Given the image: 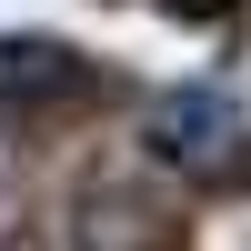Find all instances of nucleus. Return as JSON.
Masks as SVG:
<instances>
[{
    "instance_id": "nucleus-3",
    "label": "nucleus",
    "mask_w": 251,
    "mask_h": 251,
    "mask_svg": "<svg viewBox=\"0 0 251 251\" xmlns=\"http://www.w3.org/2000/svg\"><path fill=\"white\" fill-rule=\"evenodd\" d=\"M171 10H181V20H231L241 0H171Z\"/></svg>"
},
{
    "instance_id": "nucleus-1",
    "label": "nucleus",
    "mask_w": 251,
    "mask_h": 251,
    "mask_svg": "<svg viewBox=\"0 0 251 251\" xmlns=\"http://www.w3.org/2000/svg\"><path fill=\"white\" fill-rule=\"evenodd\" d=\"M141 141H151L161 161H181V171H211V161L241 151V111L221 91H171V100L141 111Z\"/></svg>"
},
{
    "instance_id": "nucleus-2",
    "label": "nucleus",
    "mask_w": 251,
    "mask_h": 251,
    "mask_svg": "<svg viewBox=\"0 0 251 251\" xmlns=\"http://www.w3.org/2000/svg\"><path fill=\"white\" fill-rule=\"evenodd\" d=\"M80 60L71 50H50V40H0V111H50V100H71L80 91Z\"/></svg>"
}]
</instances>
